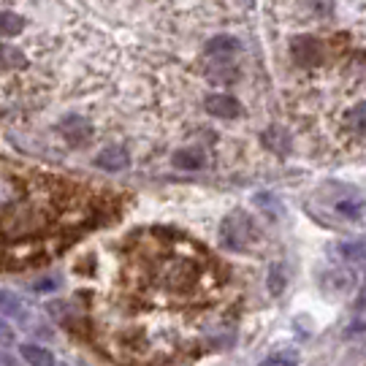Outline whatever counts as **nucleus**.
<instances>
[{
	"label": "nucleus",
	"instance_id": "nucleus-24",
	"mask_svg": "<svg viewBox=\"0 0 366 366\" xmlns=\"http://www.w3.org/2000/svg\"><path fill=\"white\" fill-rule=\"evenodd\" d=\"M16 364V358H14V355H9V353H3V350H0V366H14Z\"/></svg>",
	"mask_w": 366,
	"mask_h": 366
},
{
	"label": "nucleus",
	"instance_id": "nucleus-3",
	"mask_svg": "<svg viewBox=\"0 0 366 366\" xmlns=\"http://www.w3.org/2000/svg\"><path fill=\"white\" fill-rule=\"evenodd\" d=\"M198 277L196 263H190L187 258H166L157 266V280L160 285L169 290H184L187 285H193Z\"/></svg>",
	"mask_w": 366,
	"mask_h": 366
},
{
	"label": "nucleus",
	"instance_id": "nucleus-21",
	"mask_svg": "<svg viewBox=\"0 0 366 366\" xmlns=\"http://www.w3.org/2000/svg\"><path fill=\"white\" fill-rule=\"evenodd\" d=\"M14 340H16V337H14V328L0 317V345H11Z\"/></svg>",
	"mask_w": 366,
	"mask_h": 366
},
{
	"label": "nucleus",
	"instance_id": "nucleus-22",
	"mask_svg": "<svg viewBox=\"0 0 366 366\" xmlns=\"http://www.w3.org/2000/svg\"><path fill=\"white\" fill-rule=\"evenodd\" d=\"M272 201H274V198H272V196H266V193H261V196H255V204H258L261 209H266V212H269V214H272V217H274V214H277V207H274V204H272Z\"/></svg>",
	"mask_w": 366,
	"mask_h": 366
},
{
	"label": "nucleus",
	"instance_id": "nucleus-14",
	"mask_svg": "<svg viewBox=\"0 0 366 366\" xmlns=\"http://www.w3.org/2000/svg\"><path fill=\"white\" fill-rule=\"evenodd\" d=\"M0 312L6 315H25V304L16 299L14 293H6V290H0Z\"/></svg>",
	"mask_w": 366,
	"mask_h": 366
},
{
	"label": "nucleus",
	"instance_id": "nucleus-12",
	"mask_svg": "<svg viewBox=\"0 0 366 366\" xmlns=\"http://www.w3.org/2000/svg\"><path fill=\"white\" fill-rule=\"evenodd\" d=\"M171 163L177 166V169H184V171H196L204 166V155L201 152H190V149H179L177 155L171 157Z\"/></svg>",
	"mask_w": 366,
	"mask_h": 366
},
{
	"label": "nucleus",
	"instance_id": "nucleus-5",
	"mask_svg": "<svg viewBox=\"0 0 366 366\" xmlns=\"http://www.w3.org/2000/svg\"><path fill=\"white\" fill-rule=\"evenodd\" d=\"M207 112L220 119H234L242 114V104L231 95H209L207 98Z\"/></svg>",
	"mask_w": 366,
	"mask_h": 366
},
{
	"label": "nucleus",
	"instance_id": "nucleus-11",
	"mask_svg": "<svg viewBox=\"0 0 366 366\" xmlns=\"http://www.w3.org/2000/svg\"><path fill=\"white\" fill-rule=\"evenodd\" d=\"M19 353H22V358H25L27 364H36V366H52L54 364V355L49 353L46 347H41V345H22Z\"/></svg>",
	"mask_w": 366,
	"mask_h": 366
},
{
	"label": "nucleus",
	"instance_id": "nucleus-16",
	"mask_svg": "<svg viewBox=\"0 0 366 366\" xmlns=\"http://www.w3.org/2000/svg\"><path fill=\"white\" fill-rule=\"evenodd\" d=\"M364 209H366V201H361V198H350V201H345L342 198L340 201V212L345 214V217H361L364 214Z\"/></svg>",
	"mask_w": 366,
	"mask_h": 366
},
{
	"label": "nucleus",
	"instance_id": "nucleus-2",
	"mask_svg": "<svg viewBox=\"0 0 366 366\" xmlns=\"http://www.w3.org/2000/svg\"><path fill=\"white\" fill-rule=\"evenodd\" d=\"M261 239L258 234V225L249 217L247 212L236 209L231 212L220 225V244H225L228 249H249L255 242Z\"/></svg>",
	"mask_w": 366,
	"mask_h": 366
},
{
	"label": "nucleus",
	"instance_id": "nucleus-4",
	"mask_svg": "<svg viewBox=\"0 0 366 366\" xmlns=\"http://www.w3.org/2000/svg\"><path fill=\"white\" fill-rule=\"evenodd\" d=\"M293 57H296L299 66L312 68L323 60V52H320V44H317V41L310 39V36H304V39L293 41Z\"/></svg>",
	"mask_w": 366,
	"mask_h": 366
},
{
	"label": "nucleus",
	"instance_id": "nucleus-1",
	"mask_svg": "<svg viewBox=\"0 0 366 366\" xmlns=\"http://www.w3.org/2000/svg\"><path fill=\"white\" fill-rule=\"evenodd\" d=\"M49 222V209L46 204H39V201H25L22 207L9 214V220L3 222V234L9 236L11 242H19V239H30V236H39Z\"/></svg>",
	"mask_w": 366,
	"mask_h": 366
},
{
	"label": "nucleus",
	"instance_id": "nucleus-17",
	"mask_svg": "<svg viewBox=\"0 0 366 366\" xmlns=\"http://www.w3.org/2000/svg\"><path fill=\"white\" fill-rule=\"evenodd\" d=\"M340 252L347 258V261L366 263V244H364V242H355V244H342Z\"/></svg>",
	"mask_w": 366,
	"mask_h": 366
},
{
	"label": "nucleus",
	"instance_id": "nucleus-23",
	"mask_svg": "<svg viewBox=\"0 0 366 366\" xmlns=\"http://www.w3.org/2000/svg\"><path fill=\"white\" fill-rule=\"evenodd\" d=\"M266 364H296V358H288V355H269Z\"/></svg>",
	"mask_w": 366,
	"mask_h": 366
},
{
	"label": "nucleus",
	"instance_id": "nucleus-13",
	"mask_svg": "<svg viewBox=\"0 0 366 366\" xmlns=\"http://www.w3.org/2000/svg\"><path fill=\"white\" fill-rule=\"evenodd\" d=\"M25 25L22 16H16L11 11H0V36H16Z\"/></svg>",
	"mask_w": 366,
	"mask_h": 366
},
{
	"label": "nucleus",
	"instance_id": "nucleus-19",
	"mask_svg": "<svg viewBox=\"0 0 366 366\" xmlns=\"http://www.w3.org/2000/svg\"><path fill=\"white\" fill-rule=\"evenodd\" d=\"M212 81H217V84H228V81H234L236 79V68L231 66H220V68H214L209 74Z\"/></svg>",
	"mask_w": 366,
	"mask_h": 366
},
{
	"label": "nucleus",
	"instance_id": "nucleus-20",
	"mask_svg": "<svg viewBox=\"0 0 366 366\" xmlns=\"http://www.w3.org/2000/svg\"><path fill=\"white\" fill-rule=\"evenodd\" d=\"M60 282H57V277H46V280H39L36 282V293H52Z\"/></svg>",
	"mask_w": 366,
	"mask_h": 366
},
{
	"label": "nucleus",
	"instance_id": "nucleus-15",
	"mask_svg": "<svg viewBox=\"0 0 366 366\" xmlns=\"http://www.w3.org/2000/svg\"><path fill=\"white\" fill-rule=\"evenodd\" d=\"M347 128L358 136H366V106H358L347 114Z\"/></svg>",
	"mask_w": 366,
	"mask_h": 366
},
{
	"label": "nucleus",
	"instance_id": "nucleus-9",
	"mask_svg": "<svg viewBox=\"0 0 366 366\" xmlns=\"http://www.w3.org/2000/svg\"><path fill=\"white\" fill-rule=\"evenodd\" d=\"M22 196V184L11 177H0V209H11L14 204H19Z\"/></svg>",
	"mask_w": 366,
	"mask_h": 366
},
{
	"label": "nucleus",
	"instance_id": "nucleus-8",
	"mask_svg": "<svg viewBox=\"0 0 366 366\" xmlns=\"http://www.w3.org/2000/svg\"><path fill=\"white\" fill-rule=\"evenodd\" d=\"M236 52H239V41L231 39V36H214L207 44V54L214 57V60H225V57H231Z\"/></svg>",
	"mask_w": 366,
	"mask_h": 366
},
{
	"label": "nucleus",
	"instance_id": "nucleus-7",
	"mask_svg": "<svg viewBox=\"0 0 366 366\" xmlns=\"http://www.w3.org/2000/svg\"><path fill=\"white\" fill-rule=\"evenodd\" d=\"M128 163H131V157L122 147H106L104 152L95 157V166L104 171H122Z\"/></svg>",
	"mask_w": 366,
	"mask_h": 366
},
{
	"label": "nucleus",
	"instance_id": "nucleus-18",
	"mask_svg": "<svg viewBox=\"0 0 366 366\" xmlns=\"http://www.w3.org/2000/svg\"><path fill=\"white\" fill-rule=\"evenodd\" d=\"M269 288H272V293H282V288H285V274H282L280 263H274L269 272Z\"/></svg>",
	"mask_w": 366,
	"mask_h": 366
},
{
	"label": "nucleus",
	"instance_id": "nucleus-6",
	"mask_svg": "<svg viewBox=\"0 0 366 366\" xmlns=\"http://www.w3.org/2000/svg\"><path fill=\"white\" fill-rule=\"evenodd\" d=\"M60 131L66 133V139L71 142V144H84L87 139H90V122L84 117H79V114H71V117H66L63 122H60Z\"/></svg>",
	"mask_w": 366,
	"mask_h": 366
},
{
	"label": "nucleus",
	"instance_id": "nucleus-10",
	"mask_svg": "<svg viewBox=\"0 0 366 366\" xmlns=\"http://www.w3.org/2000/svg\"><path fill=\"white\" fill-rule=\"evenodd\" d=\"M27 66V57L19 49H14L9 44H0V68L3 71H19Z\"/></svg>",
	"mask_w": 366,
	"mask_h": 366
}]
</instances>
